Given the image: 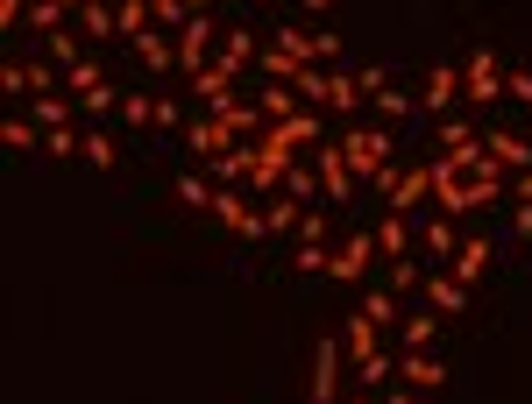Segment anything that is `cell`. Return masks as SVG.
Segmentation results:
<instances>
[{
	"label": "cell",
	"mask_w": 532,
	"mask_h": 404,
	"mask_svg": "<svg viewBox=\"0 0 532 404\" xmlns=\"http://www.w3.org/2000/svg\"><path fill=\"white\" fill-rule=\"evenodd\" d=\"M114 29H121V15L107 8V0H93V8H79V36H93V43H100V36H114Z\"/></svg>",
	"instance_id": "31"
},
{
	"label": "cell",
	"mask_w": 532,
	"mask_h": 404,
	"mask_svg": "<svg viewBox=\"0 0 532 404\" xmlns=\"http://www.w3.org/2000/svg\"><path fill=\"white\" fill-rule=\"evenodd\" d=\"M0 142H8V149H43V128L29 114H8V121H0Z\"/></svg>",
	"instance_id": "30"
},
{
	"label": "cell",
	"mask_w": 532,
	"mask_h": 404,
	"mask_svg": "<svg viewBox=\"0 0 532 404\" xmlns=\"http://www.w3.org/2000/svg\"><path fill=\"white\" fill-rule=\"evenodd\" d=\"M284 192H291V199H306V206H313V199H327V185H320V171L306 164V156H298V164L284 171Z\"/></svg>",
	"instance_id": "26"
},
{
	"label": "cell",
	"mask_w": 532,
	"mask_h": 404,
	"mask_svg": "<svg viewBox=\"0 0 532 404\" xmlns=\"http://www.w3.org/2000/svg\"><path fill=\"white\" fill-rule=\"evenodd\" d=\"M100 86H107V78H100V64H93V57H79V64L64 71V93H71V100H86V93H100Z\"/></svg>",
	"instance_id": "29"
},
{
	"label": "cell",
	"mask_w": 532,
	"mask_h": 404,
	"mask_svg": "<svg viewBox=\"0 0 532 404\" xmlns=\"http://www.w3.org/2000/svg\"><path fill=\"white\" fill-rule=\"evenodd\" d=\"M511 227H518V234H532V206H518V199H511Z\"/></svg>",
	"instance_id": "52"
},
{
	"label": "cell",
	"mask_w": 532,
	"mask_h": 404,
	"mask_svg": "<svg viewBox=\"0 0 532 404\" xmlns=\"http://www.w3.org/2000/svg\"><path fill=\"white\" fill-rule=\"evenodd\" d=\"M256 107H263L270 121H291V114H298V107H306V100H298L291 86H263V93H256Z\"/></svg>",
	"instance_id": "33"
},
{
	"label": "cell",
	"mask_w": 532,
	"mask_h": 404,
	"mask_svg": "<svg viewBox=\"0 0 532 404\" xmlns=\"http://www.w3.org/2000/svg\"><path fill=\"white\" fill-rule=\"evenodd\" d=\"M419 291H426V305H433L440 319H462V312H469V284L454 277V270H426V284H419Z\"/></svg>",
	"instance_id": "11"
},
{
	"label": "cell",
	"mask_w": 532,
	"mask_h": 404,
	"mask_svg": "<svg viewBox=\"0 0 532 404\" xmlns=\"http://www.w3.org/2000/svg\"><path fill=\"white\" fill-rule=\"evenodd\" d=\"M398 383L419 390V397H433V390L447 383V369L433 362V348H398Z\"/></svg>",
	"instance_id": "10"
},
{
	"label": "cell",
	"mask_w": 532,
	"mask_h": 404,
	"mask_svg": "<svg viewBox=\"0 0 532 404\" xmlns=\"http://www.w3.org/2000/svg\"><path fill=\"white\" fill-rule=\"evenodd\" d=\"M341 355H348L341 341H320V355H313V383H306L313 404H334V397H341Z\"/></svg>",
	"instance_id": "13"
},
{
	"label": "cell",
	"mask_w": 532,
	"mask_h": 404,
	"mask_svg": "<svg viewBox=\"0 0 532 404\" xmlns=\"http://www.w3.org/2000/svg\"><path fill=\"white\" fill-rule=\"evenodd\" d=\"M185 86H192V93H199V100L213 107V100H227V93H235V78H227V71H213V64H206L199 78H185Z\"/></svg>",
	"instance_id": "35"
},
{
	"label": "cell",
	"mask_w": 532,
	"mask_h": 404,
	"mask_svg": "<svg viewBox=\"0 0 532 404\" xmlns=\"http://www.w3.org/2000/svg\"><path fill=\"white\" fill-rule=\"evenodd\" d=\"M369 234H376V249H384V263H405V256H412V227H405V213H398V206L376 220Z\"/></svg>",
	"instance_id": "15"
},
{
	"label": "cell",
	"mask_w": 532,
	"mask_h": 404,
	"mask_svg": "<svg viewBox=\"0 0 532 404\" xmlns=\"http://www.w3.org/2000/svg\"><path fill=\"white\" fill-rule=\"evenodd\" d=\"M185 142H192V156H206V164H213V156L220 149H235V135H227L213 114H199V121H185Z\"/></svg>",
	"instance_id": "17"
},
{
	"label": "cell",
	"mask_w": 532,
	"mask_h": 404,
	"mask_svg": "<svg viewBox=\"0 0 532 404\" xmlns=\"http://www.w3.org/2000/svg\"><path fill=\"white\" fill-rule=\"evenodd\" d=\"M419 249H426V263H433V270H447V263H454V220H447V213H433V220H426Z\"/></svg>",
	"instance_id": "20"
},
{
	"label": "cell",
	"mask_w": 532,
	"mask_h": 404,
	"mask_svg": "<svg viewBox=\"0 0 532 404\" xmlns=\"http://www.w3.org/2000/svg\"><path fill=\"white\" fill-rule=\"evenodd\" d=\"M334 57H341V43H334V36H320V29H313V64H334Z\"/></svg>",
	"instance_id": "49"
},
{
	"label": "cell",
	"mask_w": 532,
	"mask_h": 404,
	"mask_svg": "<svg viewBox=\"0 0 532 404\" xmlns=\"http://www.w3.org/2000/svg\"><path fill=\"white\" fill-rule=\"evenodd\" d=\"M348 404H376V397H348Z\"/></svg>",
	"instance_id": "56"
},
{
	"label": "cell",
	"mask_w": 532,
	"mask_h": 404,
	"mask_svg": "<svg viewBox=\"0 0 532 404\" xmlns=\"http://www.w3.org/2000/svg\"><path fill=\"white\" fill-rule=\"evenodd\" d=\"M376 256H384V249H376V234H348L341 249H334V263H327V277H334V284H362Z\"/></svg>",
	"instance_id": "9"
},
{
	"label": "cell",
	"mask_w": 532,
	"mask_h": 404,
	"mask_svg": "<svg viewBox=\"0 0 532 404\" xmlns=\"http://www.w3.org/2000/svg\"><path fill=\"white\" fill-rule=\"evenodd\" d=\"M213 178H178V206H192V213H213Z\"/></svg>",
	"instance_id": "36"
},
{
	"label": "cell",
	"mask_w": 532,
	"mask_h": 404,
	"mask_svg": "<svg viewBox=\"0 0 532 404\" xmlns=\"http://www.w3.org/2000/svg\"><path fill=\"white\" fill-rule=\"evenodd\" d=\"M43 156H57V164H64V156H86V135H71V128H50V135H43Z\"/></svg>",
	"instance_id": "38"
},
{
	"label": "cell",
	"mask_w": 532,
	"mask_h": 404,
	"mask_svg": "<svg viewBox=\"0 0 532 404\" xmlns=\"http://www.w3.org/2000/svg\"><path fill=\"white\" fill-rule=\"evenodd\" d=\"M462 100H469V86H462V71H454V64H433V71H426V86H419V107L447 121V114L462 107Z\"/></svg>",
	"instance_id": "7"
},
{
	"label": "cell",
	"mask_w": 532,
	"mask_h": 404,
	"mask_svg": "<svg viewBox=\"0 0 532 404\" xmlns=\"http://www.w3.org/2000/svg\"><path fill=\"white\" fill-rule=\"evenodd\" d=\"M249 171H256V142H235L213 156V185H249Z\"/></svg>",
	"instance_id": "16"
},
{
	"label": "cell",
	"mask_w": 532,
	"mask_h": 404,
	"mask_svg": "<svg viewBox=\"0 0 532 404\" xmlns=\"http://www.w3.org/2000/svg\"><path fill=\"white\" fill-rule=\"evenodd\" d=\"M114 15H121V36H128V43H135V36H149V29H157V8H149V0H121V8H114Z\"/></svg>",
	"instance_id": "28"
},
{
	"label": "cell",
	"mask_w": 532,
	"mask_h": 404,
	"mask_svg": "<svg viewBox=\"0 0 532 404\" xmlns=\"http://www.w3.org/2000/svg\"><path fill=\"white\" fill-rule=\"evenodd\" d=\"M433 341H440V312L433 305H419V312L398 319V348H433Z\"/></svg>",
	"instance_id": "19"
},
{
	"label": "cell",
	"mask_w": 532,
	"mask_h": 404,
	"mask_svg": "<svg viewBox=\"0 0 532 404\" xmlns=\"http://www.w3.org/2000/svg\"><path fill=\"white\" fill-rule=\"evenodd\" d=\"M64 29V8H57V0H36V8H29V36H57Z\"/></svg>",
	"instance_id": "40"
},
{
	"label": "cell",
	"mask_w": 532,
	"mask_h": 404,
	"mask_svg": "<svg viewBox=\"0 0 532 404\" xmlns=\"http://www.w3.org/2000/svg\"><path fill=\"white\" fill-rule=\"evenodd\" d=\"M398 178H405V171H398V164H384V171L369 178V192H376V199H398Z\"/></svg>",
	"instance_id": "47"
},
{
	"label": "cell",
	"mask_w": 532,
	"mask_h": 404,
	"mask_svg": "<svg viewBox=\"0 0 532 404\" xmlns=\"http://www.w3.org/2000/svg\"><path fill=\"white\" fill-rule=\"evenodd\" d=\"M511 199H518V206H532V171H518V178H511Z\"/></svg>",
	"instance_id": "50"
},
{
	"label": "cell",
	"mask_w": 532,
	"mask_h": 404,
	"mask_svg": "<svg viewBox=\"0 0 532 404\" xmlns=\"http://www.w3.org/2000/svg\"><path fill=\"white\" fill-rule=\"evenodd\" d=\"M135 57H142V71H178V43H171L164 29H149V36H135Z\"/></svg>",
	"instance_id": "21"
},
{
	"label": "cell",
	"mask_w": 532,
	"mask_h": 404,
	"mask_svg": "<svg viewBox=\"0 0 532 404\" xmlns=\"http://www.w3.org/2000/svg\"><path fill=\"white\" fill-rule=\"evenodd\" d=\"M213 50H220V29H213V15H192V22L178 29V78H199V71L213 64Z\"/></svg>",
	"instance_id": "4"
},
{
	"label": "cell",
	"mask_w": 532,
	"mask_h": 404,
	"mask_svg": "<svg viewBox=\"0 0 532 404\" xmlns=\"http://www.w3.org/2000/svg\"><path fill=\"white\" fill-rule=\"evenodd\" d=\"M462 86H469V107H490V100H504L497 50H469V64H462Z\"/></svg>",
	"instance_id": "8"
},
{
	"label": "cell",
	"mask_w": 532,
	"mask_h": 404,
	"mask_svg": "<svg viewBox=\"0 0 532 404\" xmlns=\"http://www.w3.org/2000/svg\"><path fill=\"white\" fill-rule=\"evenodd\" d=\"M313 171H320V185H327V199H334V206H355V185H362V178L348 171L341 142H320V149H313Z\"/></svg>",
	"instance_id": "6"
},
{
	"label": "cell",
	"mask_w": 532,
	"mask_h": 404,
	"mask_svg": "<svg viewBox=\"0 0 532 404\" xmlns=\"http://www.w3.org/2000/svg\"><path fill=\"white\" fill-rule=\"evenodd\" d=\"M86 164H93V171H114V164H121V149H114L107 128H86Z\"/></svg>",
	"instance_id": "34"
},
{
	"label": "cell",
	"mask_w": 532,
	"mask_h": 404,
	"mask_svg": "<svg viewBox=\"0 0 532 404\" xmlns=\"http://www.w3.org/2000/svg\"><path fill=\"white\" fill-rule=\"evenodd\" d=\"M57 8H64V15H79V8H93V0H57Z\"/></svg>",
	"instance_id": "54"
},
{
	"label": "cell",
	"mask_w": 532,
	"mask_h": 404,
	"mask_svg": "<svg viewBox=\"0 0 532 404\" xmlns=\"http://www.w3.org/2000/svg\"><path fill=\"white\" fill-rule=\"evenodd\" d=\"M447 270H454V277H462V284H476V277L490 270V241H483V234H469V241H462V249H454V263H447Z\"/></svg>",
	"instance_id": "23"
},
{
	"label": "cell",
	"mask_w": 532,
	"mask_h": 404,
	"mask_svg": "<svg viewBox=\"0 0 532 404\" xmlns=\"http://www.w3.org/2000/svg\"><path fill=\"white\" fill-rule=\"evenodd\" d=\"M263 220H270V234H298V220H306V199L277 192V199H263Z\"/></svg>",
	"instance_id": "24"
},
{
	"label": "cell",
	"mask_w": 532,
	"mask_h": 404,
	"mask_svg": "<svg viewBox=\"0 0 532 404\" xmlns=\"http://www.w3.org/2000/svg\"><path fill=\"white\" fill-rule=\"evenodd\" d=\"M256 57H263V36H256V29H227L220 50H213V71H227V78L242 86V78L256 71Z\"/></svg>",
	"instance_id": "5"
},
{
	"label": "cell",
	"mask_w": 532,
	"mask_h": 404,
	"mask_svg": "<svg viewBox=\"0 0 532 404\" xmlns=\"http://www.w3.org/2000/svg\"><path fill=\"white\" fill-rule=\"evenodd\" d=\"M29 8L36 0H0V36H29Z\"/></svg>",
	"instance_id": "39"
},
{
	"label": "cell",
	"mask_w": 532,
	"mask_h": 404,
	"mask_svg": "<svg viewBox=\"0 0 532 404\" xmlns=\"http://www.w3.org/2000/svg\"><path fill=\"white\" fill-rule=\"evenodd\" d=\"M327 227H334V220H327L320 206H306V220H298V241H320V249H327Z\"/></svg>",
	"instance_id": "44"
},
{
	"label": "cell",
	"mask_w": 532,
	"mask_h": 404,
	"mask_svg": "<svg viewBox=\"0 0 532 404\" xmlns=\"http://www.w3.org/2000/svg\"><path fill=\"white\" fill-rule=\"evenodd\" d=\"M440 164H454L462 178H476V171L490 164V156H483V128L462 121V114H447V121H440Z\"/></svg>",
	"instance_id": "2"
},
{
	"label": "cell",
	"mask_w": 532,
	"mask_h": 404,
	"mask_svg": "<svg viewBox=\"0 0 532 404\" xmlns=\"http://www.w3.org/2000/svg\"><path fill=\"white\" fill-rule=\"evenodd\" d=\"M369 107H376V121L391 128V121H405V114H412V93H391V86H384V93H376Z\"/></svg>",
	"instance_id": "37"
},
{
	"label": "cell",
	"mask_w": 532,
	"mask_h": 404,
	"mask_svg": "<svg viewBox=\"0 0 532 404\" xmlns=\"http://www.w3.org/2000/svg\"><path fill=\"white\" fill-rule=\"evenodd\" d=\"M327 263H334V249H320V241H298V249H291L298 277H327Z\"/></svg>",
	"instance_id": "32"
},
{
	"label": "cell",
	"mask_w": 532,
	"mask_h": 404,
	"mask_svg": "<svg viewBox=\"0 0 532 404\" xmlns=\"http://www.w3.org/2000/svg\"><path fill=\"white\" fill-rule=\"evenodd\" d=\"M504 93H511L518 107H532V71H525V64H511V71H504Z\"/></svg>",
	"instance_id": "45"
},
{
	"label": "cell",
	"mask_w": 532,
	"mask_h": 404,
	"mask_svg": "<svg viewBox=\"0 0 532 404\" xmlns=\"http://www.w3.org/2000/svg\"><path fill=\"white\" fill-rule=\"evenodd\" d=\"M391 376H398V348H376L369 362H355V383H362V390H384Z\"/></svg>",
	"instance_id": "25"
},
{
	"label": "cell",
	"mask_w": 532,
	"mask_h": 404,
	"mask_svg": "<svg viewBox=\"0 0 532 404\" xmlns=\"http://www.w3.org/2000/svg\"><path fill=\"white\" fill-rule=\"evenodd\" d=\"M0 93H29V64H8V71H0Z\"/></svg>",
	"instance_id": "48"
},
{
	"label": "cell",
	"mask_w": 532,
	"mask_h": 404,
	"mask_svg": "<svg viewBox=\"0 0 532 404\" xmlns=\"http://www.w3.org/2000/svg\"><path fill=\"white\" fill-rule=\"evenodd\" d=\"M121 114H128V128H149V121H157V100H149V93H128Z\"/></svg>",
	"instance_id": "43"
},
{
	"label": "cell",
	"mask_w": 532,
	"mask_h": 404,
	"mask_svg": "<svg viewBox=\"0 0 532 404\" xmlns=\"http://www.w3.org/2000/svg\"><path fill=\"white\" fill-rule=\"evenodd\" d=\"M419 199H433V164H412V171L398 178V199H391V206L405 213V206H419Z\"/></svg>",
	"instance_id": "27"
},
{
	"label": "cell",
	"mask_w": 532,
	"mask_h": 404,
	"mask_svg": "<svg viewBox=\"0 0 532 404\" xmlns=\"http://www.w3.org/2000/svg\"><path fill=\"white\" fill-rule=\"evenodd\" d=\"M43 50H50V64H79V36H71V29H57V36H43Z\"/></svg>",
	"instance_id": "42"
},
{
	"label": "cell",
	"mask_w": 532,
	"mask_h": 404,
	"mask_svg": "<svg viewBox=\"0 0 532 404\" xmlns=\"http://www.w3.org/2000/svg\"><path fill=\"white\" fill-rule=\"evenodd\" d=\"M483 156L490 164H504L511 178L532 171V135H511V128H483Z\"/></svg>",
	"instance_id": "12"
},
{
	"label": "cell",
	"mask_w": 532,
	"mask_h": 404,
	"mask_svg": "<svg viewBox=\"0 0 532 404\" xmlns=\"http://www.w3.org/2000/svg\"><path fill=\"white\" fill-rule=\"evenodd\" d=\"M433 206H440L447 220H462V213H476V206H490V199H483L476 178H462L454 164H433Z\"/></svg>",
	"instance_id": "3"
},
{
	"label": "cell",
	"mask_w": 532,
	"mask_h": 404,
	"mask_svg": "<svg viewBox=\"0 0 532 404\" xmlns=\"http://www.w3.org/2000/svg\"><path fill=\"white\" fill-rule=\"evenodd\" d=\"M341 348H348V362H369L376 348H384V327H369L362 312H348V327H341Z\"/></svg>",
	"instance_id": "18"
},
{
	"label": "cell",
	"mask_w": 532,
	"mask_h": 404,
	"mask_svg": "<svg viewBox=\"0 0 532 404\" xmlns=\"http://www.w3.org/2000/svg\"><path fill=\"white\" fill-rule=\"evenodd\" d=\"M525 135H532V128H525Z\"/></svg>",
	"instance_id": "57"
},
{
	"label": "cell",
	"mask_w": 532,
	"mask_h": 404,
	"mask_svg": "<svg viewBox=\"0 0 532 404\" xmlns=\"http://www.w3.org/2000/svg\"><path fill=\"white\" fill-rule=\"evenodd\" d=\"M355 312L369 319V327H384V334H398V319H405V312H398V291H362Z\"/></svg>",
	"instance_id": "22"
},
{
	"label": "cell",
	"mask_w": 532,
	"mask_h": 404,
	"mask_svg": "<svg viewBox=\"0 0 532 404\" xmlns=\"http://www.w3.org/2000/svg\"><path fill=\"white\" fill-rule=\"evenodd\" d=\"M149 8H157V29H164V36H178V29L192 22V8H185V0H149Z\"/></svg>",
	"instance_id": "41"
},
{
	"label": "cell",
	"mask_w": 532,
	"mask_h": 404,
	"mask_svg": "<svg viewBox=\"0 0 532 404\" xmlns=\"http://www.w3.org/2000/svg\"><path fill=\"white\" fill-rule=\"evenodd\" d=\"M185 8H192V15H206V8H213V0H185Z\"/></svg>",
	"instance_id": "55"
},
{
	"label": "cell",
	"mask_w": 532,
	"mask_h": 404,
	"mask_svg": "<svg viewBox=\"0 0 532 404\" xmlns=\"http://www.w3.org/2000/svg\"><path fill=\"white\" fill-rule=\"evenodd\" d=\"M419 284H426V270H419L412 256H405V263H391V291H419Z\"/></svg>",
	"instance_id": "46"
},
{
	"label": "cell",
	"mask_w": 532,
	"mask_h": 404,
	"mask_svg": "<svg viewBox=\"0 0 532 404\" xmlns=\"http://www.w3.org/2000/svg\"><path fill=\"white\" fill-rule=\"evenodd\" d=\"M384 404H426V397H419V390H405V383H391V390H384Z\"/></svg>",
	"instance_id": "51"
},
{
	"label": "cell",
	"mask_w": 532,
	"mask_h": 404,
	"mask_svg": "<svg viewBox=\"0 0 532 404\" xmlns=\"http://www.w3.org/2000/svg\"><path fill=\"white\" fill-rule=\"evenodd\" d=\"M362 100H369V93H362V78H355V71H341V64H334V71H327V114H341V128H348V121H355V107H362Z\"/></svg>",
	"instance_id": "14"
},
{
	"label": "cell",
	"mask_w": 532,
	"mask_h": 404,
	"mask_svg": "<svg viewBox=\"0 0 532 404\" xmlns=\"http://www.w3.org/2000/svg\"><path fill=\"white\" fill-rule=\"evenodd\" d=\"M391 149H398V135H391L384 121H348V128H341V156H348L355 178H376V171L391 164Z\"/></svg>",
	"instance_id": "1"
},
{
	"label": "cell",
	"mask_w": 532,
	"mask_h": 404,
	"mask_svg": "<svg viewBox=\"0 0 532 404\" xmlns=\"http://www.w3.org/2000/svg\"><path fill=\"white\" fill-rule=\"evenodd\" d=\"M298 8H306V15H327V8H334V0H298Z\"/></svg>",
	"instance_id": "53"
}]
</instances>
